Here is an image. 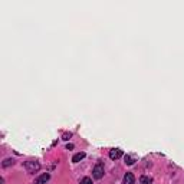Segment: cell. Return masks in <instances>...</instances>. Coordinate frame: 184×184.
I'll return each instance as SVG.
<instances>
[{
    "label": "cell",
    "instance_id": "obj_9",
    "mask_svg": "<svg viewBox=\"0 0 184 184\" xmlns=\"http://www.w3.org/2000/svg\"><path fill=\"white\" fill-rule=\"evenodd\" d=\"M124 160H125V164H128V165H132L134 164V158L130 157V155H125Z\"/></svg>",
    "mask_w": 184,
    "mask_h": 184
},
{
    "label": "cell",
    "instance_id": "obj_8",
    "mask_svg": "<svg viewBox=\"0 0 184 184\" xmlns=\"http://www.w3.org/2000/svg\"><path fill=\"white\" fill-rule=\"evenodd\" d=\"M13 164H15V160H13V158H6L5 161L2 162L3 167H9V165H13Z\"/></svg>",
    "mask_w": 184,
    "mask_h": 184
},
{
    "label": "cell",
    "instance_id": "obj_7",
    "mask_svg": "<svg viewBox=\"0 0 184 184\" xmlns=\"http://www.w3.org/2000/svg\"><path fill=\"white\" fill-rule=\"evenodd\" d=\"M151 177H147V175H141V179H140V183L141 184H151Z\"/></svg>",
    "mask_w": 184,
    "mask_h": 184
},
{
    "label": "cell",
    "instance_id": "obj_12",
    "mask_svg": "<svg viewBox=\"0 0 184 184\" xmlns=\"http://www.w3.org/2000/svg\"><path fill=\"white\" fill-rule=\"evenodd\" d=\"M66 148H68V150H72V148H73V144H68V145H66Z\"/></svg>",
    "mask_w": 184,
    "mask_h": 184
},
{
    "label": "cell",
    "instance_id": "obj_5",
    "mask_svg": "<svg viewBox=\"0 0 184 184\" xmlns=\"http://www.w3.org/2000/svg\"><path fill=\"white\" fill-rule=\"evenodd\" d=\"M134 181H135V179H134L132 173H127L122 179V184H134Z\"/></svg>",
    "mask_w": 184,
    "mask_h": 184
},
{
    "label": "cell",
    "instance_id": "obj_10",
    "mask_svg": "<svg viewBox=\"0 0 184 184\" xmlns=\"http://www.w3.org/2000/svg\"><path fill=\"white\" fill-rule=\"evenodd\" d=\"M79 184H92V179H89V177H83Z\"/></svg>",
    "mask_w": 184,
    "mask_h": 184
},
{
    "label": "cell",
    "instance_id": "obj_3",
    "mask_svg": "<svg viewBox=\"0 0 184 184\" xmlns=\"http://www.w3.org/2000/svg\"><path fill=\"white\" fill-rule=\"evenodd\" d=\"M122 157V151L119 150V148H112V150H109V158L111 160H118V158Z\"/></svg>",
    "mask_w": 184,
    "mask_h": 184
},
{
    "label": "cell",
    "instance_id": "obj_4",
    "mask_svg": "<svg viewBox=\"0 0 184 184\" xmlns=\"http://www.w3.org/2000/svg\"><path fill=\"white\" fill-rule=\"evenodd\" d=\"M49 179H50V174L45 173V174H42L40 177H38V179L35 180V184H46V181H49Z\"/></svg>",
    "mask_w": 184,
    "mask_h": 184
},
{
    "label": "cell",
    "instance_id": "obj_2",
    "mask_svg": "<svg viewBox=\"0 0 184 184\" xmlns=\"http://www.w3.org/2000/svg\"><path fill=\"white\" fill-rule=\"evenodd\" d=\"M25 168H26L29 173H36V171H39V168H40V164L38 161H35V160H30V161L25 162Z\"/></svg>",
    "mask_w": 184,
    "mask_h": 184
},
{
    "label": "cell",
    "instance_id": "obj_11",
    "mask_svg": "<svg viewBox=\"0 0 184 184\" xmlns=\"http://www.w3.org/2000/svg\"><path fill=\"white\" fill-rule=\"evenodd\" d=\"M70 138V134H65V135H63V140H69Z\"/></svg>",
    "mask_w": 184,
    "mask_h": 184
},
{
    "label": "cell",
    "instance_id": "obj_1",
    "mask_svg": "<svg viewBox=\"0 0 184 184\" xmlns=\"http://www.w3.org/2000/svg\"><path fill=\"white\" fill-rule=\"evenodd\" d=\"M104 162L102 161H98L97 164H95V167H94V170H92V175H94V179L95 180H101L104 177Z\"/></svg>",
    "mask_w": 184,
    "mask_h": 184
},
{
    "label": "cell",
    "instance_id": "obj_6",
    "mask_svg": "<svg viewBox=\"0 0 184 184\" xmlns=\"http://www.w3.org/2000/svg\"><path fill=\"white\" fill-rule=\"evenodd\" d=\"M85 158V152H78V154H75L73 157H72V161L73 162H79L81 160H83Z\"/></svg>",
    "mask_w": 184,
    "mask_h": 184
}]
</instances>
